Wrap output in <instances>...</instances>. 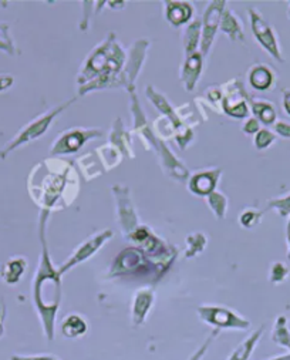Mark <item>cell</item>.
I'll return each instance as SVG.
<instances>
[{"label":"cell","instance_id":"obj_6","mask_svg":"<svg viewBox=\"0 0 290 360\" xmlns=\"http://www.w3.org/2000/svg\"><path fill=\"white\" fill-rule=\"evenodd\" d=\"M225 5L226 2H223V0H220V2H212L204 18H202V22H204V27H202V40H201V50H202V54L206 56L211 46H212V41L215 39V34H216V30L220 25V18H222V13L225 11Z\"/></svg>","mask_w":290,"mask_h":360},{"label":"cell","instance_id":"obj_34","mask_svg":"<svg viewBox=\"0 0 290 360\" xmlns=\"http://www.w3.org/2000/svg\"><path fill=\"white\" fill-rule=\"evenodd\" d=\"M283 110L290 117V90H283V98H282Z\"/></svg>","mask_w":290,"mask_h":360},{"label":"cell","instance_id":"obj_14","mask_svg":"<svg viewBox=\"0 0 290 360\" xmlns=\"http://www.w3.org/2000/svg\"><path fill=\"white\" fill-rule=\"evenodd\" d=\"M166 19L173 26L187 23L192 16V5L187 2H166Z\"/></svg>","mask_w":290,"mask_h":360},{"label":"cell","instance_id":"obj_21","mask_svg":"<svg viewBox=\"0 0 290 360\" xmlns=\"http://www.w3.org/2000/svg\"><path fill=\"white\" fill-rule=\"evenodd\" d=\"M273 340L286 347H289V345H290V332L286 326V318H283V316H280L276 322L275 332H273Z\"/></svg>","mask_w":290,"mask_h":360},{"label":"cell","instance_id":"obj_19","mask_svg":"<svg viewBox=\"0 0 290 360\" xmlns=\"http://www.w3.org/2000/svg\"><path fill=\"white\" fill-rule=\"evenodd\" d=\"M184 39H185L184 44H185V50H187V57H190L194 53H197V46L201 39V22L199 20H195L194 23H191L188 26Z\"/></svg>","mask_w":290,"mask_h":360},{"label":"cell","instance_id":"obj_27","mask_svg":"<svg viewBox=\"0 0 290 360\" xmlns=\"http://www.w3.org/2000/svg\"><path fill=\"white\" fill-rule=\"evenodd\" d=\"M275 141H276V134L266 129L259 130L255 136V147L258 150H265V148L270 147Z\"/></svg>","mask_w":290,"mask_h":360},{"label":"cell","instance_id":"obj_13","mask_svg":"<svg viewBox=\"0 0 290 360\" xmlns=\"http://www.w3.org/2000/svg\"><path fill=\"white\" fill-rule=\"evenodd\" d=\"M276 82L275 73L272 69H269L268 66L263 65H258L255 66L251 73H249V84L259 91H266L270 90L273 87Z\"/></svg>","mask_w":290,"mask_h":360},{"label":"cell","instance_id":"obj_20","mask_svg":"<svg viewBox=\"0 0 290 360\" xmlns=\"http://www.w3.org/2000/svg\"><path fill=\"white\" fill-rule=\"evenodd\" d=\"M151 301H152V295L150 292H140L137 295L136 307H134V315H136L138 323L144 319V316H145V314H147V311L151 305Z\"/></svg>","mask_w":290,"mask_h":360},{"label":"cell","instance_id":"obj_17","mask_svg":"<svg viewBox=\"0 0 290 360\" xmlns=\"http://www.w3.org/2000/svg\"><path fill=\"white\" fill-rule=\"evenodd\" d=\"M249 103L258 122H262L266 126H272L276 123L277 114H276L275 104L266 100H253V98H251Z\"/></svg>","mask_w":290,"mask_h":360},{"label":"cell","instance_id":"obj_38","mask_svg":"<svg viewBox=\"0 0 290 360\" xmlns=\"http://www.w3.org/2000/svg\"><path fill=\"white\" fill-rule=\"evenodd\" d=\"M4 335V326H2V323H0V336Z\"/></svg>","mask_w":290,"mask_h":360},{"label":"cell","instance_id":"obj_40","mask_svg":"<svg viewBox=\"0 0 290 360\" xmlns=\"http://www.w3.org/2000/svg\"><path fill=\"white\" fill-rule=\"evenodd\" d=\"M289 347H290V345H289Z\"/></svg>","mask_w":290,"mask_h":360},{"label":"cell","instance_id":"obj_1","mask_svg":"<svg viewBox=\"0 0 290 360\" xmlns=\"http://www.w3.org/2000/svg\"><path fill=\"white\" fill-rule=\"evenodd\" d=\"M111 36L88 57L79 79L80 83L93 82L103 76H117L124 65V51Z\"/></svg>","mask_w":290,"mask_h":360},{"label":"cell","instance_id":"obj_39","mask_svg":"<svg viewBox=\"0 0 290 360\" xmlns=\"http://www.w3.org/2000/svg\"><path fill=\"white\" fill-rule=\"evenodd\" d=\"M287 15H289V18H290V2H289V8H287Z\"/></svg>","mask_w":290,"mask_h":360},{"label":"cell","instance_id":"obj_8","mask_svg":"<svg viewBox=\"0 0 290 360\" xmlns=\"http://www.w3.org/2000/svg\"><path fill=\"white\" fill-rule=\"evenodd\" d=\"M201 316L212 323H216L219 326H226V328H248L249 322L238 318L235 314H232L226 309L222 308H201L199 309Z\"/></svg>","mask_w":290,"mask_h":360},{"label":"cell","instance_id":"obj_22","mask_svg":"<svg viewBox=\"0 0 290 360\" xmlns=\"http://www.w3.org/2000/svg\"><path fill=\"white\" fill-rule=\"evenodd\" d=\"M262 330H263V329L258 330L251 339H248L234 354H232V357H230L229 360H246V359L249 357V354H251V352H252V349H253L256 340L261 338Z\"/></svg>","mask_w":290,"mask_h":360},{"label":"cell","instance_id":"obj_11","mask_svg":"<svg viewBox=\"0 0 290 360\" xmlns=\"http://www.w3.org/2000/svg\"><path fill=\"white\" fill-rule=\"evenodd\" d=\"M220 169L215 171H206V172H199L195 174L191 178L190 183V190L198 195H209L213 193L215 186L218 183Z\"/></svg>","mask_w":290,"mask_h":360},{"label":"cell","instance_id":"obj_23","mask_svg":"<svg viewBox=\"0 0 290 360\" xmlns=\"http://www.w3.org/2000/svg\"><path fill=\"white\" fill-rule=\"evenodd\" d=\"M114 144H117V141H123L121 143V151L128 154L130 157H133V153H131V143H130V139L127 136V133H124L123 130V126L120 122L115 123V127H114V137L111 140Z\"/></svg>","mask_w":290,"mask_h":360},{"label":"cell","instance_id":"obj_36","mask_svg":"<svg viewBox=\"0 0 290 360\" xmlns=\"http://www.w3.org/2000/svg\"><path fill=\"white\" fill-rule=\"evenodd\" d=\"M12 360H53L51 357H18L13 356Z\"/></svg>","mask_w":290,"mask_h":360},{"label":"cell","instance_id":"obj_26","mask_svg":"<svg viewBox=\"0 0 290 360\" xmlns=\"http://www.w3.org/2000/svg\"><path fill=\"white\" fill-rule=\"evenodd\" d=\"M208 202H209L211 208L213 210V212L216 214V217L219 219H222L225 217V211H226V198L219 193H212L208 195Z\"/></svg>","mask_w":290,"mask_h":360},{"label":"cell","instance_id":"obj_37","mask_svg":"<svg viewBox=\"0 0 290 360\" xmlns=\"http://www.w3.org/2000/svg\"><path fill=\"white\" fill-rule=\"evenodd\" d=\"M273 360H290V354H286V356H280V357H276Z\"/></svg>","mask_w":290,"mask_h":360},{"label":"cell","instance_id":"obj_12","mask_svg":"<svg viewBox=\"0 0 290 360\" xmlns=\"http://www.w3.org/2000/svg\"><path fill=\"white\" fill-rule=\"evenodd\" d=\"M201 72H202V58H201V53L197 51L192 56L187 57L183 77H181L188 91H192L195 89V84L201 76Z\"/></svg>","mask_w":290,"mask_h":360},{"label":"cell","instance_id":"obj_24","mask_svg":"<svg viewBox=\"0 0 290 360\" xmlns=\"http://www.w3.org/2000/svg\"><path fill=\"white\" fill-rule=\"evenodd\" d=\"M63 332L70 338L81 335L86 332V323L79 316H70L63 325Z\"/></svg>","mask_w":290,"mask_h":360},{"label":"cell","instance_id":"obj_32","mask_svg":"<svg viewBox=\"0 0 290 360\" xmlns=\"http://www.w3.org/2000/svg\"><path fill=\"white\" fill-rule=\"evenodd\" d=\"M259 130H261L259 129V122H258L256 118H249L248 122L245 123V126H244L245 134H256Z\"/></svg>","mask_w":290,"mask_h":360},{"label":"cell","instance_id":"obj_29","mask_svg":"<svg viewBox=\"0 0 290 360\" xmlns=\"http://www.w3.org/2000/svg\"><path fill=\"white\" fill-rule=\"evenodd\" d=\"M262 215H263V212H259L258 210H245L244 212H242V215H241V224H242V226H245V228H252V226H255V225H258L259 222H261V219H262Z\"/></svg>","mask_w":290,"mask_h":360},{"label":"cell","instance_id":"obj_33","mask_svg":"<svg viewBox=\"0 0 290 360\" xmlns=\"http://www.w3.org/2000/svg\"><path fill=\"white\" fill-rule=\"evenodd\" d=\"M15 83L13 76L11 75H0V91H5L8 89H11Z\"/></svg>","mask_w":290,"mask_h":360},{"label":"cell","instance_id":"obj_15","mask_svg":"<svg viewBox=\"0 0 290 360\" xmlns=\"http://www.w3.org/2000/svg\"><path fill=\"white\" fill-rule=\"evenodd\" d=\"M249 100H251L249 94L241 97L238 93L237 96L234 93H229L223 100V110L232 117L245 118L249 114V108H248Z\"/></svg>","mask_w":290,"mask_h":360},{"label":"cell","instance_id":"obj_5","mask_svg":"<svg viewBox=\"0 0 290 360\" xmlns=\"http://www.w3.org/2000/svg\"><path fill=\"white\" fill-rule=\"evenodd\" d=\"M248 12L251 16L252 32H253L256 40L276 60V62L283 63L284 58L282 56L279 40H277V36H276L273 27L263 19V16L256 9L251 8Z\"/></svg>","mask_w":290,"mask_h":360},{"label":"cell","instance_id":"obj_9","mask_svg":"<svg viewBox=\"0 0 290 360\" xmlns=\"http://www.w3.org/2000/svg\"><path fill=\"white\" fill-rule=\"evenodd\" d=\"M111 236H112V232H111V231H104V232H100L98 235H95L94 238H91L90 241L84 243V244L77 250V252L73 255V258L60 269V274L66 272V271L70 269L73 265H76V264L84 261V259L88 258L90 255H93V254L107 241V239L111 238Z\"/></svg>","mask_w":290,"mask_h":360},{"label":"cell","instance_id":"obj_35","mask_svg":"<svg viewBox=\"0 0 290 360\" xmlns=\"http://www.w3.org/2000/svg\"><path fill=\"white\" fill-rule=\"evenodd\" d=\"M286 239H287V259L290 261V218L286 228Z\"/></svg>","mask_w":290,"mask_h":360},{"label":"cell","instance_id":"obj_16","mask_svg":"<svg viewBox=\"0 0 290 360\" xmlns=\"http://www.w3.org/2000/svg\"><path fill=\"white\" fill-rule=\"evenodd\" d=\"M220 30L230 37V40H241L244 41L245 34H244V27L242 23L239 22L238 16L232 11H223L222 18H220Z\"/></svg>","mask_w":290,"mask_h":360},{"label":"cell","instance_id":"obj_18","mask_svg":"<svg viewBox=\"0 0 290 360\" xmlns=\"http://www.w3.org/2000/svg\"><path fill=\"white\" fill-rule=\"evenodd\" d=\"M26 269V261L23 258H13L8 261L0 271V276L8 283H16Z\"/></svg>","mask_w":290,"mask_h":360},{"label":"cell","instance_id":"obj_10","mask_svg":"<svg viewBox=\"0 0 290 360\" xmlns=\"http://www.w3.org/2000/svg\"><path fill=\"white\" fill-rule=\"evenodd\" d=\"M126 187H114V193L119 198V214H120V225L121 228H124L127 232H131L136 228V214H134V208L130 202L128 198V191L124 190Z\"/></svg>","mask_w":290,"mask_h":360},{"label":"cell","instance_id":"obj_30","mask_svg":"<svg viewBox=\"0 0 290 360\" xmlns=\"http://www.w3.org/2000/svg\"><path fill=\"white\" fill-rule=\"evenodd\" d=\"M289 275V269L282 262H276L272 265V269H270V281L273 283H279V282H283L286 279V276Z\"/></svg>","mask_w":290,"mask_h":360},{"label":"cell","instance_id":"obj_3","mask_svg":"<svg viewBox=\"0 0 290 360\" xmlns=\"http://www.w3.org/2000/svg\"><path fill=\"white\" fill-rule=\"evenodd\" d=\"M73 101H74V100H70V101H67L66 104H62L60 107H55L54 110H51V111H48V112H46V114L37 117L36 120H33V122H32L30 124H27L26 127H23V129L19 131V134H18L12 141H9V143L6 144L5 148L0 150V158L5 160V158H6L13 150H16L18 147H20V146H23V144H26V143H29V141H33V140L39 139L40 136H43V134L47 131L50 123L55 118V115H59V114H60L67 105H70Z\"/></svg>","mask_w":290,"mask_h":360},{"label":"cell","instance_id":"obj_25","mask_svg":"<svg viewBox=\"0 0 290 360\" xmlns=\"http://www.w3.org/2000/svg\"><path fill=\"white\" fill-rule=\"evenodd\" d=\"M0 50L6 51L8 54L16 53L13 40L9 36V25L8 23H0Z\"/></svg>","mask_w":290,"mask_h":360},{"label":"cell","instance_id":"obj_31","mask_svg":"<svg viewBox=\"0 0 290 360\" xmlns=\"http://www.w3.org/2000/svg\"><path fill=\"white\" fill-rule=\"evenodd\" d=\"M275 134L290 140V123L282 122V120L280 122H276L275 123Z\"/></svg>","mask_w":290,"mask_h":360},{"label":"cell","instance_id":"obj_4","mask_svg":"<svg viewBox=\"0 0 290 360\" xmlns=\"http://www.w3.org/2000/svg\"><path fill=\"white\" fill-rule=\"evenodd\" d=\"M32 179H37V183L30 184V194L33 195L34 201L40 204L44 211H48L50 207L59 200L63 190L66 188L67 183V174H47L43 178H39L30 174Z\"/></svg>","mask_w":290,"mask_h":360},{"label":"cell","instance_id":"obj_28","mask_svg":"<svg viewBox=\"0 0 290 360\" xmlns=\"http://www.w3.org/2000/svg\"><path fill=\"white\" fill-rule=\"evenodd\" d=\"M268 208L276 210L282 217L290 218V194L282 198H275L268 204Z\"/></svg>","mask_w":290,"mask_h":360},{"label":"cell","instance_id":"obj_2","mask_svg":"<svg viewBox=\"0 0 290 360\" xmlns=\"http://www.w3.org/2000/svg\"><path fill=\"white\" fill-rule=\"evenodd\" d=\"M43 245H44V251H43L41 265H40L39 274L36 276V282H34V301H36V305L40 312L44 308L46 297H48V295L55 305H59V299H60L59 276H57V274H54V271L50 265L46 244H43Z\"/></svg>","mask_w":290,"mask_h":360},{"label":"cell","instance_id":"obj_7","mask_svg":"<svg viewBox=\"0 0 290 360\" xmlns=\"http://www.w3.org/2000/svg\"><path fill=\"white\" fill-rule=\"evenodd\" d=\"M101 136V131L98 130H70L69 133L63 134L59 140H57L55 146L50 150L51 154H70L76 153L81 148V146L88 140Z\"/></svg>","mask_w":290,"mask_h":360}]
</instances>
